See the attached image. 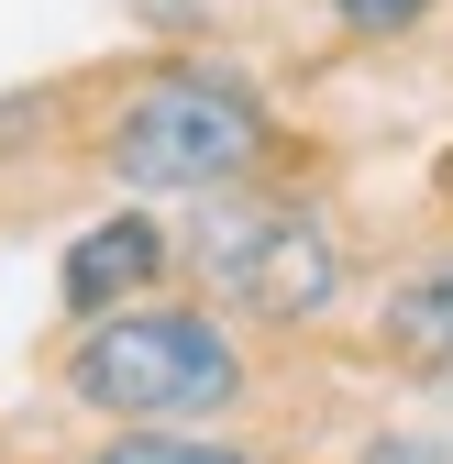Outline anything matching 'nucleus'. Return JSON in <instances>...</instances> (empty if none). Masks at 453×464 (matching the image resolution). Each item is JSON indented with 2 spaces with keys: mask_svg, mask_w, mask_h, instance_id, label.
<instances>
[{
  "mask_svg": "<svg viewBox=\"0 0 453 464\" xmlns=\"http://www.w3.org/2000/svg\"><path fill=\"white\" fill-rule=\"evenodd\" d=\"M199 266H210L221 299H244V310H265V321L321 310L332 276H343L332 244H321V221H299V210H210V221H199Z\"/></svg>",
  "mask_w": 453,
  "mask_h": 464,
  "instance_id": "7ed1b4c3",
  "label": "nucleus"
},
{
  "mask_svg": "<svg viewBox=\"0 0 453 464\" xmlns=\"http://www.w3.org/2000/svg\"><path fill=\"white\" fill-rule=\"evenodd\" d=\"M343 23L354 34H399V23H420V0H343Z\"/></svg>",
  "mask_w": 453,
  "mask_h": 464,
  "instance_id": "0eeeda50",
  "label": "nucleus"
},
{
  "mask_svg": "<svg viewBox=\"0 0 453 464\" xmlns=\"http://www.w3.org/2000/svg\"><path fill=\"white\" fill-rule=\"evenodd\" d=\"M255 89L244 78H210V67H178V78H155L133 111H122V133H111V166H122L133 188H210V178H233V166L255 155Z\"/></svg>",
  "mask_w": 453,
  "mask_h": 464,
  "instance_id": "f03ea898",
  "label": "nucleus"
},
{
  "mask_svg": "<svg viewBox=\"0 0 453 464\" xmlns=\"http://www.w3.org/2000/svg\"><path fill=\"white\" fill-rule=\"evenodd\" d=\"M100 464H244V453H221V442H122Z\"/></svg>",
  "mask_w": 453,
  "mask_h": 464,
  "instance_id": "423d86ee",
  "label": "nucleus"
},
{
  "mask_svg": "<svg viewBox=\"0 0 453 464\" xmlns=\"http://www.w3.org/2000/svg\"><path fill=\"white\" fill-rule=\"evenodd\" d=\"M155 255H166V244H155V221H100L89 244L67 255V299H78V310H111L122 287L155 276Z\"/></svg>",
  "mask_w": 453,
  "mask_h": 464,
  "instance_id": "20e7f679",
  "label": "nucleus"
},
{
  "mask_svg": "<svg viewBox=\"0 0 453 464\" xmlns=\"http://www.w3.org/2000/svg\"><path fill=\"white\" fill-rule=\"evenodd\" d=\"M78 398L122 420H166V410H210L233 398V343H221L199 310H122L78 343Z\"/></svg>",
  "mask_w": 453,
  "mask_h": 464,
  "instance_id": "f257e3e1",
  "label": "nucleus"
},
{
  "mask_svg": "<svg viewBox=\"0 0 453 464\" xmlns=\"http://www.w3.org/2000/svg\"><path fill=\"white\" fill-rule=\"evenodd\" d=\"M387 343H399L420 376H442V387H453V266L410 276L399 299H387Z\"/></svg>",
  "mask_w": 453,
  "mask_h": 464,
  "instance_id": "39448f33",
  "label": "nucleus"
}]
</instances>
